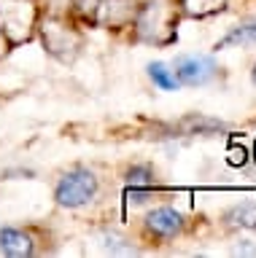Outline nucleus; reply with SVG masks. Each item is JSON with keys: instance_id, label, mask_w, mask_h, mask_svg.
Wrapping results in <instances>:
<instances>
[{"instance_id": "6", "label": "nucleus", "mask_w": 256, "mask_h": 258, "mask_svg": "<svg viewBox=\"0 0 256 258\" xmlns=\"http://www.w3.org/2000/svg\"><path fill=\"white\" fill-rule=\"evenodd\" d=\"M0 253L11 255V258L33 255V239H30L25 231L6 226V229H0Z\"/></svg>"}, {"instance_id": "3", "label": "nucleus", "mask_w": 256, "mask_h": 258, "mask_svg": "<svg viewBox=\"0 0 256 258\" xmlns=\"http://www.w3.org/2000/svg\"><path fill=\"white\" fill-rule=\"evenodd\" d=\"M33 24V0H0V27L14 38H27Z\"/></svg>"}, {"instance_id": "12", "label": "nucleus", "mask_w": 256, "mask_h": 258, "mask_svg": "<svg viewBox=\"0 0 256 258\" xmlns=\"http://www.w3.org/2000/svg\"><path fill=\"white\" fill-rule=\"evenodd\" d=\"M251 78H253V84H256V64H253V73H251Z\"/></svg>"}, {"instance_id": "10", "label": "nucleus", "mask_w": 256, "mask_h": 258, "mask_svg": "<svg viewBox=\"0 0 256 258\" xmlns=\"http://www.w3.org/2000/svg\"><path fill=\"white\" fill-rule=\"evenodd\" d=\"M229 218H235V223L245 226V229H253L256 231V205H253V202H245V205L235 207Z\"/></svg>"}, {"instance_id": "9", "label": "nucleus", "mask_w": 256, "mask_h": 258, "mask_svg": "<svg viewBox=\"0 0 256 258\" xmlns=\"http://www.w3.org/2000/svg\"><path fill=\"white\" fill-rule=\"evenodd\" d=\"M183 11L191 16H211L227 6V0H181Z\"/></svg>"}, {"instance_id": "4", "label": "nucleus", "mask_w": 256, "mask_h": 258, "mask_svg": "<svg viewBox=\"0 0 256 258\" xmlns=\"http://www.w3.org/2000/svg\"><path fill=\"white\" fill-rule=\"evenodd\" d=\"M124 183H127V199L135 202V205H143V202L151 199V191H154V172H151L148 164H135L127 169Z\"/></svg>"}, {"instance_id": "11", "label": "nucleus", "mask_w": 256, "mask_h": 258, "mask_svg": "<svg viewBox=\"0 0 256 258\" xmlns=\"http://www.w3.org/2000/svg\"><path fill=\"white\" fill-rule=\"evenodd\" d=\"M227 161H229L232 167H243L245 161H248V151L243 148V145L232 143V145H229V151H227Z\"/></svg>"}, {"instance_id": "5", "label": "nucleus", "mask_w": 256, "mask_h": 258, "mask_svg": "<svg viewBox=\"0 0 256 258\" xmlns=\"http://www.w3.org/2000/svg\"><path fill=\"white\" fill-rule=\"evenodd\" d=\"M146 229L151 234H159V237H173L183 229V218L173 207H157L146 215Z\"/></svg>"}, {"instance_id": "13", "label": "nucleus", "mask_w": 256, "mask_h": 258, "mask_svg": "<svg viewBox=\"0 0 256 258\" xmlns=\"http://www.w3.org/2000/svg\"><path fill=\"white\" fill-rule=\"evenodd\" d=\"M253 161H256V143H253Z\"/></svg>"}, {"instance_id": "1", "label": "nucleus", "mask_w": 256, "mask_h": 258, "mask_svg": "<svg viewBox=\"0 0 256 258\" xmlns=\"http://www.w3.org/2000/svg\"><path fill=\"white\" fill-rule=\"evenodd\" d=\"M97 194V177L92 169L76 167L60 177L57 188H54V199L60 207H81L86 202L94 199Z\"/></svg>"}, {"instance_id": "2", "label": "nucleus", "mask_w": 256, "mask_h": 258, "mask_svg": "<svg viewBox=\"0 0 256 258\" xmlns=\"http://www.w3.org/2000/svg\"><path fill=\"white\" fill-rule=\"evenodd\" d=\"M173 73H175V78H178V84L183 86H202L208 84L213 76H216V62L211 59V56H205V54H186V56H178L173 64Z\"/></svg>"}, {"instance_id": "7", "label": "nucleus", "mask_w": 256, "mask_h": 258, "mask_svg": "<svg viewBox=\"0 0 256 258\" xmlns=\"http://www.w3.org/2000/svg\"><path fill=\"white\" fill-rule=\"evenodd\" d=\"M235 43H256V19L232 27L227 35L216 43V51H219V48H227V46H235Z\"/></svg>"}, {"instance_id": "8", "label": "nucleus", "mask_w": 256, "mask_h": 258, "mask_svg": "<svg viewBox=\"0 0 256 258\" xmlns=\"http://www.w3.org/2000/svg\"><path fill=\"white\" fill-rule=\"evenodd\" d=\"M146 70H148V78L154 81L159 89H165V92H175V89L181 86L178 78H175V73L167 68L165 62H148Z\"/></svg>"}]
</instances>
